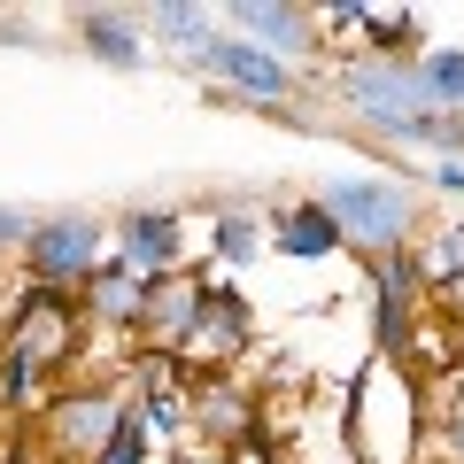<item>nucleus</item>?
<instances>
[{
    "label": "nucleus",
    "instance_id": "1a4fd4ad",
    "mask_svg": "<svg viewBox=\"0 0 464 464\" xmlns=\"http://www.w3.org/2000/svg\"><path fill=\"white\" fill-rule=\"evenodd\" d=\"M194 63H201V70H217L225 85H240V93H256V101H286V93H295V70H286L279 54L248 47V39H225V32L201 39Z\"/></svg>",
    "mask_w": 464,
    "mask_h": 464
},
{
    "label": "nucleus",
    "instance_id": "aec40b11",
    "mask_svg": "<svg viewBox=\"0 0 464 464\" xmlns=\"http://www.w3.org/2000/svg\"><path fill=\"white\" fill-rule=\"evenodd\" d=\"M32 217H24V209H0V248H32Z\"/></svg>",
    "mask_w": 464,
    "mask_h": 464
},
{
    "label": "nucleus",
    "instance_id": "f257e3e1",
    "mask_svg": "<svg viewBox=\"0 0 464 464\" xmlns=\"http://www.w3.org/2000/svg\"><path fill=\"white\" fill-rule=\"evenodd\" d=\"M85 302L78 295H54V286H24L16 302H8V317H0V356H16V364L47 372V380H63L70 364H78L85 348Z\"/></svg>",
    "mask_w": 464,
    "mask_h": 464
},
{
    "label": "nucleus",
    "instance_id": "a211bd4d",
    "mask_svg": "<svg viewBox=\"0 0 464 464\" xmlns=\"http://www.w3.org/2000/svg\"><path fill=\"white\" fill-rule=\"evenodd\" d=\"M148 418H140V402H132V418H124V433H116V441H109V457H101V464H148Z\"/></svg>",
    "mask_w": 464,
    "mask_h": 464
},
{
    "label": "nucleus",
    "instance_id": "4468645a",
    "mask_svg": "<svg viewBox=\"0 0 464 464\" xmlns=\"http://www.w3.org/2000/svg\"><path fill=\"white\" fill-rule=\"evenodd\" d=\"M411 264H418V279H426V295H457L464 286V217L441 225V232H426L411 248Z\"/></svg>",
    "mask_w": 464,
    "mask_h": 464
},
{
    "label": "nucleus",
    "instance_id": "412c9836",
    "mask_svg": "<svg viewBox=\"0 0 464 464\" xmlns=\"http://www.w3.org/2000/svg\"><path fill=\"white\" fill-rule=\"evenodd\" d=\"M179 464H232V457H225V449H209V441H194V433H186V441H179Z\"/></svg>",
    "mask_w": 464,
    "mask_h": 464
},
{
    "label": "nucleus",
    "instance_id": "6e6552de",
    "mask_svg": "<svg viewBox=\"0 0 464 464\" xmlns=\"http://www.w3.org/2000/svg\"><path fill=\"white\" fill-rule=\"evenodd\" d=\"M248 341H256V310L232 295V286H217V279H209L201 325H194V341H186L179 364H186V372H201V380H217V372H232L240 356H248Z\"/></svg>",
    "mask_w": 464,
    "mask_h": 464
},
{
    "label": "nucleus",
    "instance_id": "6ab92c4d",
    "mask_svg": "<svg viewBox=\"0 0 464 464\" xmlns=\"http://www.w3.org/2000/svg\"><path fill=\"white\" fill-rule=\"evenodd\" d=\"M155 32H170V39H186V47H201V39H209V16H201V8H155Z\"/></svg>",
    "mask_w": 464,
    "mask_h": 464
},
{
    "label": "nucleus",
    "instance_id": "9d476101",
    "mask_svg": "<svg viewBox=\"0 0 464 464\" xmlns=\"http://www.w3.org/2000/svg\"><path fill=\"white\" fill-rule=\"evenodd\" d=\"M116 256L140 271V279H170V271H186V232L170 209H132L124 225H116Z\"/></svg>",
    "mask_w": 464,
    "mask_h": 464
},
{
    "label": "nucleus",
    "instance_id": "7ed1b4c3",
    "mask_svg": "<svg viewBox=\"0 0 464 464\" xmlns=\"http://www.w3.org/2000/svg\"><path fill=\"white\" fill-rule=\"evenodd\" d=\"M109 256L116 248H109V232H101L93 217H47V225L32 232V248H24V279L54 286V295H85V279H93Z\"/></svg>",
    "mask_w": 464,
    "mask_h": 464
},
{
    "label": "nucleus",
    "instance_id": "9b49d317",
    "mask_svg": "<svg viewBox=\"0 0 464 464\" xmlns=\"http://www.w3.org/2000/svg\"><path fill=\"white\" fill-rule=\"evenodd\" d=\"M85 317H93V325H116V333H140V310H148V279H140L132 264H124V256H109V264L93 271V279H85Z\"/></svg>",
    "mask_w": 464,
    "mask_h": 464
},
{
    "label": "nucleus",
    "instance_id": "ddd939ff",
    "mask_svg": "<svg viewBox=\"0 0 464 464\" xmlns=\"http://www.w3.org/2000/svg\"><path fill=\"white\" fill-rule=\"evenodd\" d=\"M232 24H240V39L264 47V54H295V47H310V32H317L310 8H264V0H240Z\"/></svg>",
    "mask_w": 464,
    "mask_h": 464
},
{
    "label": "nucleus",
    "instance_id": "393cba45",
    "mask_svg": "<svg viewBox=\"0 0 464 464\" xmlns=\"http://www.w3.org/2000/svg\"><path fill=\"white\" fill-rule=\"evenodd\" d=\"M441 302H449V310H457V317H464V286H457V295H441Z\"/></svg>",
    "mask_w": 464,
    "mask_h": 464
},
{
    "label": "nucleus",
    "instance_id": "5701e85b",
    "mask_svg": "<svg viewBox=\"0 0 464 464\" xmlns=\"http://www.w3.org/2000/svg\"><path fill=\"white\" fill-rule=\"evenodd\" d=\"M433 179H441V186H457V194H464V155H441V170H433Z\"/></svg>",
    "mask_w": 464,
    "mask_h": 464
},
{
    "label": "nucleus",
    "instance_id": "4be33fe9",
    "mask_svg": "<svg viewBox=\"0 0 464 464\" xmlns=\"http://www.w3.org/2000/svg\"><path fill=\"white\" fill-rule=\"evenodd\" d=\"M441 433H449V457L464 464V402H449V418H441Z\"/></svg>",
    "mask_w": 464,
    "mask_h": 464
},
{
    "label": "nucleus",
    "instance_id": "39448f33",
    "mask_svg": "<svg viewBox=\"0 0 464 464\" xmlns=\"http://www.w3.org/2000/svg\"><path fill=\"white\" fill-rule=\"evenodd\" d=\"M186 433L209 449H248L264 441V402L248 395V387L232 380V372H217V380H201V372H186Z\"/></svg>",
    "mask_w": 464,
    "mask_h": 464
},
{
    "label": "nucleus",
    "instance_id": "dca6fc26",
    "mask_svg": "<svg viewBox=\"0 0 464 464\" xmlns=\"http://www.w3.org/2000/svg\"><path fill=\"white\" fill-rule=\"evenodd\" d=\"M418 70H426V93H433V109H441V101H449V109H464V47L426 54Z\"/></svg>",
    "mask_w": 464,
    "mask_h": 464
},
{
    "label": "nucleus",
    "instance_id": "2eb2a0df",
    "mask_svg": "<svg viewBox=\"0 0 464 464\" xmlns=\"http://www.w3.org/2000/svg\"><path fill=\"white\" fill-rule=\"evenodd\" d=\"M78 39L101 54V63H116V70H132V63H140V24H132V16H109V8H93V16H78Z\"/></svg>",
    "mask_w": 464,
    "mask_h": 464
},
{
    "label": "nucleus",
    "instance_id": "f8f14e48",
    "mask_svg": "<svg viewBox=\"0 0 464 464\" xmlns=\"http://www.w3.org/2000/svg\"><path fill=\"white\" fill-rule=\"evenodd\" d=\"M271 248L279 256H295V264H317V256H341L348 248V232L333 225V209L325 201H295V209L271 225Z\"/></svg>",
    "mask_w": 464,
    "mask_h": 464
},
{
    "label": "nucleus",
    "instance_id": "20e7f679",
    "mask_svg": "<svg viewBox=\"0 0 464 464\" xmlns=\"http://www.w3.org/2000/svg\"><path fill=\"white\" fill-rule=\"evenodd\" d=\"M124 418H132V402L116 395V387H54L47 402V441L63 449L70 464H101L109 457V441L124 433Z\"/></svg>",
    "mask_w": 464,
    "mask_h": 464
},
{
    "label": "nucleus",
    "instance_id": "f03ea898",
    "mask_svg": "<svg viewBox=\"0 0 464 464\" xmlns=\"http://www.w3.org/2000/svg\"><path fill=\"white\" fill-rule=\"evenodd\" d=\"M317 201L348 232V248H364V256H395V248H411V232H418V201L395 179H333Z\"/></svg>",
    "mask_w": 464,
    "mask_h": 464
},
{
    "label": "nucleus",
    "instance_id": "b1692460",
    "mask_svg": "<svg viewBox=\"0 0 464 464\" xmlns=\"http://www.w3.org/2000/svg\"><path fill=\"white\" fill-rule=\"evenodd\" d=\"M449 395L464 402V356H457V364H449Z\"/></svg>",
    "mask_w": 464,
    "mask_h": 464
},
{
    "label": "nucleus",
    "instance_id": "423d86ee",
    "mask_svg": "<svg viewBox=\"0 0 464 464\" xmlns=\"http://www.w3.org/2000/svg\"><path fill=\"white\" fill-rule=\"evenodd\" d=\"M418 302H426V279H418L411 248L372 256V325H380L387 364H402V372H411V356H418Z\"/></svg>",
    "mask_w": 464,
    "mask_h": 464
},
{
    "label": "nucleus",
    "instance_id": "f3484780",
    "mask_svg": "<svg viewBox=\"0 0 464 464\" xmlns=\"http://www.w3.org/2000/svg\"><path fill=\"white\" fill-rule=\"evenodd\" d=\"M217 256H225V264L264 256V225H256V217H240V209H225V217H217Z\"/></svg>",
    "mask_w": 464,
    "mask_h": 464
},
{
    "label": "nucleus",
    "instance_id": "0eeeda50",
    "mask_svg": "<svg viewBox=\"0 0 464 464\" xmlns=\"http://www.w3.org/2000/svg\"><path fill=\"white\" fill-rule=\"evenodd\" d=\"M201 302H209V279H194V271H170V279H148V310H140V356H170L179 364L186 341H194L201 325Z\"/></svg>",
    "mask_w": 464,
    "mask_h": 464
}]
</instances>
